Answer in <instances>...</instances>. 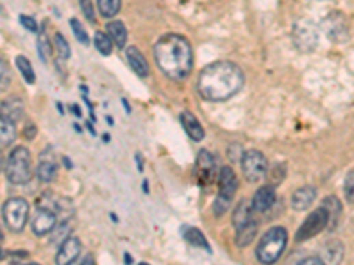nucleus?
<instances>
[{
    "label": "nucleus",
    "mask_w": 354,
    "mask_h": 265,
    "mask_svg": "<svg viewBox=\"0 0 354 265\" xmlns=\"http://www.w3.org/2000/svg\"><path fill=\"white\" fill-rule=\"evenodd\" d=\"M184 237H186V240H188L192 246H195V248H202V249H210V244H207V239L204 237V234H202L199 228H188V230L184 232Z\"/></svg>",
    "instance_id": "a878e982"
},
{
    "label": "nucleus",
    "mask_w": 354,
    "mask_h": 265,
    "mask_svg": "<svg viewBox=\"0 0 354 265\" xmlns=\"http://www.w3.org/2000/svg\"><path fill=\"white\" fill-rule=\"evenodd\" d=\"M154 57L162 73L170 80H184L192 73L193 50L188 39L179 34H166L154 46Z\"/></svg>",
    "instance_id": "f03ea898"
},
{
    "label": "nucleus",
    "mask_w": 354,
    "mask_h": 265,
    "mask_svg": "<svg viewBox=\"0 0 354 265\" xmlns=\"http://www.w3.org/2000/svg\"><path fill=\"white\" fill-rule=\"evenodd\" d=\"M181 124H183L184 131L188 132V137L195 141L204 140V128L201 126V122L197 120V117L190 111H183L181 113Z\"/></svg>",
    "instance_id": "dca6fc26"
},
{
    "label": "nucleus",
    "mask_w": 354,
    "mask_h": 265,
    "mask_svg": "<svg viewBox=\"0 0 354 265\" xmlns=\"http://www.w3.org/2000/svg\"><path fill=\"white\" fill-rule=\"evenodd\" d=\"M57 218L59 216L50 207L38 204V209H36L34 218H32V232H34V236L41 237L51 234L53 228L57 227Z\"/></svg>",
    "instance_id": "1a4fd4ad"
},
{
    "label": "nucleus",
    "mask_w": 354,
    "mask_h": 265,
    "mask_svg": "<svg viewBox=\"0 0 354 265\" xmlns=\"http://www.w3.org/2000/svg\"><path fill=\"white\" fill-rule=\"evenodd\" d=\"M316 197H317L316 188H312V186H305V188L296 189L294 195H292V200H290V206H292V209L294 210L301 212V210H307L308 207L314 204Z\"/></svg>",
    "instance_id": "2eb2a0df"
},
{
    "label": "nucleus",
    "mask_w": 354,
    "mask_h": 265,
    "mask_svg": "<svg viewBox=\"0 0 354 265\" xmlns=\"http://www.w3.org/2000/svg\"><path fill=\"white\" fill-rule=\"evenodd\" d=\"M342 257H344V248L340 242H331L325 248V255H323V262L326 265H340Z\"/></svg>",
    "instance_id": "b1692460"
},
{
    "label": "nucleus",
    "mask_w": 354,
    "mask_h": 265,
    "mask_svg": "<svg viewBox=\"0 0 354 265\" xmlns=\"http://www.w3.org/2000/svg\"><path fill=\"white\" fill-rule=\"evenodd\" d=\"M137 161H138V170H142V158H140V154H137Z\"/></svg>",
    "instance_id": "58836bf2"
},
{
    "label": "nucleus",
    "mask_w": 354,
    "mask_h": 265,
    "mask_svg": "<svg viewBox=\"0 0 354 265\" xmlns=\"http://www.w3.org/2000/svg\"><path fill=\"white\" fill-rule=\"evenodd\" d=\"M0 68H2V83H0V87H2V90H5V87H8L9 83V69L8 64H5V60H2Z\"/></svg>",
    "instance_id": "c9c22d12"
},
{
    "label": "nucleus",
    "mask_w": 354,
    "mask_h": 265,
    "mask_svg": "<svg viewBox=\"0 0 354 265\" xmlns=\"http://www.w3.org/2000/svg\"><path fill=\"white\" fill-rule=\"evenodd\" d=\"M16 66L20 69V73L22 76L25 78L27 83H34L36 76H34V69H32V64H30V60L23 55H18L16 57Z\"/></svg>",
    "instance_id": "cd10ccee"
},
{
    "label": "nucleus",
    "mask_w": 354,
    "mask_h": 265,
    "mask_svg": "<svg viewBox=\"0 0 354 265\" xmlns=\"http://www.w3.org/2000/svg\"><path fill=\"white\" fill-rule=\"evenodd\" d=\"M241 167L246 180L250 182H259L268 173V159L259 150H246L241 156Z\"/></svg>",
    "instance_id": "0eeeda50"
},
{
    "label": "nucleus",
    "mask_w": 354,
    "mask_h": 265,
    "mask_svg": "<svg viewBox=\"0 0 354 265\" xmlns=\"http://www.w3.org/2000/svg\"><path fill=\"white\" fill-rule=\"evenodd\" d=\"M22 115H23V101L13 98L2 103V117H8V119H11L13 122H16L18 119H22Z\"/></svg>",
    "instance_id": "5701e85b"
},
{
    "label": "nucleus",
    "mask_w": 354,
    "mask_h": 265,
    "mask_svg": "<svg viewBox=\"0 0 354 265\" xmlns=\"http://www.w3.org/2000/svg\"><path fill=\"white\" fill-rule=\"evenodd\" d=\"M323 30L333 41H344V39H347V34H349L347 20L342 13H333L326 16L325 22H323Z\"/></svg>",
    "instance_id": "9d476101"
},
{
    "label": "nucleus",
    "mask_w": 354,
    "mask_h": 265,
    "mask_svg": "<svg viewBox=\"0 0 354 265\" xmlns=\"http://www.w3.org/2000/svg\"><path fill=\"white\" fill-rule=\"evenodd\" d=\"M29 265H38V264H29Z\"/></svg>",
    "instance_id": "a19ab883"
},
{
    "label": "nucleus",
    "mask_w": 354,
    "mask_h": 265,
    "mask_svg": "<svg viewBox=\"0 0 354 265\" xmlns=\"http://www.w3.org/2000/svg\"><path fill=\"white\" fill-rule=\"evenodd\" d=\"M20 22H22V25L25 27V29H29L30 32H38V23H36V20H32L30 16H20Z\"/></svg>",
    "instance_id": "f704fd0d"
},
{
    "label": "nucleus",
    "mask_w": 354,
    "mask_h": 265,
    "mask_svg": "<svg viewBox=\"0 0 354 265\" xmlns=\"http://www.w3.org/2000/svg\"><path fill=\"white\" fill-rule=\"evenodd\" d=\"M69 234H71V227H69V223H60L53 228V232L50 234V242L55 244V246H62L66 240L69 239Z\"/></svg>",
    "instance_id": "393cba45"
},
{
    "label": "nucleus",
    "mask_w": 354,
    "mask_h": 265,
    "mask_svg": "<svg viewBox=\"0 0 354 265\" xmlns=\"http://www.w3.org/2000/svg\"><path fill=\"white\" fill-rule=\"evenodd\" d=\"M138 265H149V264H138Z\"/></svg>",
    "instance_id": "ea45409f"
},
{
    "label": "nucleus",
    "mask_w": 354,
    "mask_h": 265,
    "mask_svg": "<svg viewBox=\"0 0 354 265\" xmlns=\"http://www.w3.org/2000/svg\"><path fill=\"white\" fill-rule=\"evenodd\" d=\"M328 225H329V214L325 207L320 206L319 209L314 210V212L305 219L303 225H301L299 230L296 232V240H298V242H303V240L312 239V237H316L319 232L325 230Z\"/></svg>",
    "instance_id": "6e6552de"
},
{
    "label": "nucleus",
    "mask_w": 354,
    "mask_h": 265,
    "mask_svg": "<svg viewBox=\"0 0 354 265\" xmlns=\"http://www.w3.org/2000/svg\"><path fill=\"white\" fill-rule=\"evenodd\" d=\"M81 251V242L78 237H69L62 246H59V251H57V265H73L77 262V258L80 257Z\"/></svg>",
    "instance_id": "ddd939ff"
},
{
    "label": "nucleus",
    "mask_w": 354,
    "mask_h": 265,
    "mask_svg": "<svg viewBox=\"0 0 354 265\" xmlns=\"http://www.w3.org/2000/svg\"><path fill=\"white\" fill-rule=\"evenodd\" d=\"M236 191H238V177H236L234 170L231 167H223L220 170V195L213 207L216 216H223L231 209Z\"/></svg>",
    "instance_id": "39448f33"
},
{
    "label": "nucleus",
    "mask_w": 354,
    "mask_h": 265,
    "mask_svg": "<svg viewBox=\"0 0 354 265\" xmlns=\"http://www.w3.org/2000/svg\"><path fill=\"white\" fill-rule=\"evenodd\" d=\"M344 195H346L347 201L354 206V171H351L349 176L346 177V182H344Z\"/></svg>",
    "instance_id": "2f4dec72"
},
{
    "label": "nucleus",
    "mask_w": 354,
    "mask_h": 265,
    "mask_svg": "<svg viewBox=\"0 0 354 265\" xmlns=\"http://www.w3.org/2000/svg\"><path fill=\"white\" fill-rule=\"evenodd\" d=\"M71 29H73V32H75V36H77V39L78 41H80L81 44H89L90 41H89V36H87V32H86V29H84V25H81L80 22H78L77 18H73L71 20Z\"/></svg>",
    "instance_id": "7c9ffc66"
},
{
    "label": "nucleus",
    "mask_w": 354,
    "mask_h": 265,
    "mask_svg": "<svg viewBox=\"0 0 354 265\" xmlns=\"http://www.w3.org/2000/svg\"><path fill=\"white\" fill-rule=\"evenodd\" d=\"M38 46H39V57H41V60H43V62H48V60H50V55H51V46H50V39L47 38L45 30L39 32Z\"/></svg>",
    "instance_id": "c756f323"
},
{
    "label": "nucleus",
    "mask_w": 354,
    "mask_h": 265,
    "mask_svg": "<svg viewBox=\"0 0 354 265\" xmlns=\"http://www.w3.org/2000/svg\"><path fill=\"white\" fill-rule=\"evenodd\" d=\"M57 171H59V168H57L55 154H53V150H51L50 147H47V149L43 150V154L39 156V163H38L39 180L45 182V184H50V182L55 180Z\"/></svg>",
    "instance_id": "f8f14e48"
},
{
    "label": "nucleus",
    "mask_w": 354,
    "mask_h": 265,
    "mask_svg": "<svg viewBox=\"0 0 354 265\" xmlns=\"http://www.w3.org/2000/svg\"><path fill=\"white\" fill-rule=\"evenodd\" d=\"M98 9L103 18H114L121 11V0H98Z\"/></svg>",
    "instance_id": "bb28decb"
},
{
    "label": "nucleus",
    "mask_w": 354,
    "mask_h": 265,
    "mask_svg": "<svg viewBox=\"0 0 354 265\" xmlns=\"http://www.w3.org/2000/svg\"><path fill=\"white\" fill-rule=\"evenodd\" d=\"M94 46L98 48V52L103 55H110L112 53V39L105 32H96L94 36Z\"/></svg>",
    "instance_id": "c85d7f7f"
},
{
    "label": "nucleus",
    "mask_w": 354,
    "mask_h": 265,
    "mask_svg": "<svg viewBox=\"0 0 354 265\" xmlns=\"http://www.w3.org/2000/svg\"><path fill=\"white\" fill-rule=\"evenodd\" d=\"M5 177L11 184H25L32 177V158L27 147H14L5 163Z\"/></svg>",
    "instance_id": "20e7f679"
},
{
    "label": "nucleus",
    "mask_w": 354,
    "mask_h": 265,
    "mask_svg": "<svg viewBox=\"0 0 354 265\" xmlns=\"http://www.w3.org/2000/svg\"><path fill=\"white\" fill-rule=\"evenodd\" d=\"M55 46H57V52H59L60 59H68L69 57V44L64 38L60 34L55 36Z\"/></svg>",
    "instance_id": "473e14b6"
},
{
    "label": "nucleus",
    "mask_w": 354,
    "mask_h": 265,
    "mask_svg": "<svg viewBox=\"0 0 354 265\" xmlns=\"http://www.w3.org/2000/svg\"><path fill=\"white\" fill-rule=\"evenodd\" d=\"M257 230H259V225H257L255 219L248 223V225H244V227L238 228L236 230V242H238L239 248H244L248 244H252V240L257 236Z\"/></svg>",
    "instance_id": "412c9836"
},
{
    "label": "nucleus",
    "mask_w": 354,
    "mask_h": 265,
    "mask_svg": "<svg viewBox=\"0 0 354 265\" xmlns=\"http://www.w3.org/2000/svg\"><path fill=\"white\" fill-rule=\"evenodd\" d=\"M80 5H81V11L86 14V18L89 20L90 23H94V9H92V2L90 0H80Z\"/></svg>",
    "instance_id": "72a5a7b5"
},
{
    "label": "nucleus",
    "mask_w": 354,
    "mask_h": 265,
    "mask_svg": "<svg viewBox=\"0 0 354 265\" xmlns=\"http://www.w3.org/2000/svg\"><path fill=\"white\" fill-rule=\"evenodd\" d=\"M298 265H326V264L323 262V258L312 257V258H307V260H303V262H299Z\"/></svg>",
    "instance_id": "e433bc0d"
},
{
    "label": "nucleus",
    "mask_w": 354,
    "mask_h": 265,
    "mask_svg": "<svg viewBox=\"0 0 354 265\" xmlns=\"http://www.w3.org/2000/svg\"><path fill=\"white\" fill-rule=\"evenodd\" d=\"M107 32L108 38L112 39V43L116 44L117 48L126 46V39H128V32H126V27H124L123 22H108L107 23Z\"/></svg>",
    "instance_id": "aec40b11"
},
{
    "label": "nucleus",
    "mask_w": 354,
    "mask_h": 265,
    "mask_svg": "<svg viewBox=\"0 0 354 265\" xmlns=\"http://www.w3.org/2000/svg\"><path fill=\"white\" fill-rule=\"evenodd\" d=\"M244 85V74L229 60H218L205 66L199 76V92L205 101H227Z\"/></svg>",
    "instance_id": "f257e3e1"
},
{
    "label": "nucleus",
    "mask_w": 354,
    "mask_h": 265,
    "mask_svg": "<svg viewBox=\"0 0 354 265\" xmlns=\"http://www.w3.org/2000/svg\"><path fill=\"white\" fill-rule=\"evenodd\" d=\"M317 39H319V36H317V29L314 23L310 22H299L298 25H296L294 29V41L296 44H298L299 50H307V52H310V50H314L317 44Z\"/></svg>",
    "instance_id": "9b49d317"
},
{
    "label": "nucleus",
    "mask_w": 354,
    "mask_h": 265,
    "mask_svg": "<svg viewBox=\"0 0 354 265\" xmlns=\"http://www.w3.org/2000/svg\"><path fill=\"white\" fill-rule=\"evenodd\" d=\"M80 265H94V258H92V257H87L86 260L81 262Z\"/></svg>",
    "instance_id": "4c0bfd02"
},
{
    "label": "nucleus",
    "mask_w": 354,
    "mask_h": 265,
    "mask_svg": "<svg viewBox=\"0 0 354 265\" xmlns=\"http://www.w3.org/2000/svg\"><path fill=\"white\" fill-rule=\"evenodd\" d=\"M126 57H128L131 69L138 74V76L145 78L147 74H149V64H147V60H145V57L142 55V52L138 50V48L129 46L128 50H126Z\"/></svg>",
    "instance_id": "f3484780"
},
{
    "label": "nucleus",
    "mask_w": 354,
    "mask_h": 265,
    "mask_svg": "<svg viewBox=\"0 0 354 265\" xmlns=\"http://www.w3.org/2000/svg\"><path fill=\"white\" fill-rule=\"evenodd\" d=\"M275 201H277V193L273 186H262L253 197L252 207L255 212H266L275 206Z\"/></svg>",
    "instance_id": "4468645a"
},
{
    "label": "nucleus",
    "mask_w": 354,
    "mask_h": 265,
    "mask_svg": "<svg viewBox=\"0 0 354 265\" xmlns=\"http://www.w3.org/2000/svg\"><path fill=\"white\" fill-rule=\"evenodd\" d=\"M287 246V230L282 227H275L268 230L259 240L257 246V258L260 264L273 265L280 260L283 249Z\"/></svg>",
    "instance_id": "7ed1b4c3"
},
{
    "label": "nucleus",
    "mask_w": 354,
    "mask_h": 265,
    "mask_svg": "<svg viewBox=\"0 0 354 265\" xmlns=\"http://www.w3.org/2000/svg\"><path fill=\"white\" fill-rule=\"evenodd\" d=\"M29 204L23 198H9L4 204L2 216H4L5 227L11 232H22L29 221Z\"/></svg>",
    "instance_id": "423d86ee"
},
{
    "label": "nucleus",
    "mask_w": 354,
    "mask_h": 265,
    "mask_svg": "<svg viewBox=\"0 0 354 265\" xmlns=\"http://www.w3.org/2000/svg\"><path fill=\"white\" fill-rule=\"evenodd\" d=\"M253 207L252 204H248L246 200H241L238 204V207L234 209V216H232V225L236 227V230L244 225H248L250 221H253Z\"/></svg>",
    "instance_id": "6ab92c4d"
},
{
    "label": "nucleus",
    "mask_w": 354,
    "mask_h": 265,
    "mask_svg": "<svg viewBox=\"0 0 354 265\" xmlns=\"http://www.w3.org/2000/svg\"><path fill=\"white\" fill-rule=\"evenodd\" d=\"M197 170H199V176L204 180L205 184L211 182L214 176V159L213 156L207 152V150H201L199 152V158H197Z\"/></svg>",
    "instance_id": "a211bd4d"
},
{
    "label": "nucleus",
    "mask_w": 354,
    "mask_h": 265,
    "mask_svg": "<svg viewBox=\"0 0 354 265\" xmlns=\"http://www.w3.org/2000/svg\"><path fill=\"white\" fill-rule=\"evenodd\" d=\"M14 140H16V126L11 119L2 117V120H0V143H2V147H9Z\"/></svg>",
    "instance_id": "4be33fe9"
}]
</instances>
